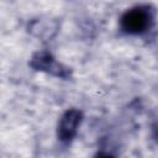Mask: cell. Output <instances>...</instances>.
Listing matches in <instances>:
<instances>
[{
  "label": "cell",
  "mask_w": 158,
  "mask_h": 158,
  "mask_svg": "<svg viewBox=\"0 0 158 158\" xmlns=\"http://www.w3.org/2000/svg\"><path fill=\"white\" fill-rule=\"evenodd\" d=\"M149 12L143 7H135L125 12L121 19L122 28L128 33H141L148 27Z\"/></svg>",
  "instance_id": "1"
},
{
  "label": "cell",
  "mask_w": 158,
  "mask_h": 158,
  "mask_svg": "<svg viewBox=\"0 0 158 158\" xmlns=\"http://www.w3.org/2000/svg\"><path fill=\"white\" fill-rule=\"evenodd\" d=\"M80 122V112L75 111V110H70L68 111L60 120L59 123V137L64 141L70 139L77 131V127Z\"/></svg>",
  "instance_id": "2"
}]
</instances>
